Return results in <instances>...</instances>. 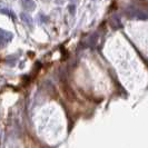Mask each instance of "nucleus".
I'll list each match as a JSON object with an SVG mask.
<instances>
[{"instance_id":"f257e3e1","label":"nucleus","mask_w":148,"mask_h":148,"mask_svg":"<svg viewBox=\"0 0 148 148\" xmlns=\"http://www.w3.org/2000/svg\"><path fill=\"white\" fill-rule=\"evenodd\" d=\"M21 3H22V7L25 8L26 10H29V11H32L35 10L37 5L34 0H21Z\"/></svg>"},{"instance_id":"f03ea898","label":"nucleus","mask_w":148,"mask_h":148,"mask_svg":"<svg viewBox=\"0 0 148 148\" xmlns=\"http://www.w3.org/2000/svg\"><path fill=\"white\" fill-rule=\"evenodd\" d=\"M20 18H21V20L25 22L27 26H29V27H32V26H34V20H32V18H31L28 14L21 12V14H20Z\"/></svg>"},{"instance_id":"7ed1b4c3","label":"nucleus","mask_w":148,"mask_h":148,"mask_svg":"<svg viewBox=\"0 0 148 148\" xmlns=\"http://www.w3.org/2000/svg\"><path fill=\"white\" fill-rule=\"evenodd\" d=\"M0 35H1V37L6 40V42H7V44L8 42H10V41L12 40V38H14L12 32L7 31V30H3V29H0Z\"/></svg>"},{"instance_id":"20e7f679","label":"nucleus","mask_w":148,"mask_h":148,"mask_svg":"<svg viewBox=\"0 0 148 148\" xmlns=\"http://www.w3.org/2000/svg\"><path fill=\"white\" fill-rule=\"evenodd\" d=\"M0 12L1 14H3V15H7L9 17H11V18H16V15L11 11V10H9V9H0Z\"/></svg>"},{"instance_id":"39448f33","label":"nucleus","mask_w":148,"mask_h":148,"mask_svg":"<svg viewBox=\"0 0 148 148\" xmlns=\"http://www.w3.org/2000/svg\"><path fill=\"white\" fill-rule=\"evenodd\" d=\"M6 45H7L6 40L1 37V35H0V47H3V46H6Z\"/></svg>"},{"instance_id":"423d86ee","label":"nucleus","mask_w":148,"mask_h":148,"mask_svg":"<svg viewBox=\"0 0 148 148\" xmlns=\"http://www.w3.org/2000/svg\"><path fill=\"white\" fill-rule=\"evenodd\" d=\"M69 10H70L71 12H74V11H75V6H70V7H69Z\"/></svg>"}]
</instances>
